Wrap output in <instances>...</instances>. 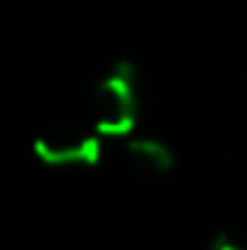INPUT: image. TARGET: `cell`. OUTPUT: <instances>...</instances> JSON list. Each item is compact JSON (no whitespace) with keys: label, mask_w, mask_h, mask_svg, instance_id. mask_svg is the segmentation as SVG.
I'll return each mask as SVG.
<instances>
[{"label":"cell","mask_w":247,"mask_h":250,"mask_svg":"<svg viewBox=\"0 0 247 250\" xmlns=\"http://www.w3.org/2000/svg\"><path fill=\"white\" fill-rule=\"evenodd\" d=\"M140 96H137V76L131 64L111 67L90 90L87 99V123L102 137H131L137 128Z\"/></svg>","instance_id":"obj_1"},{"label":"cell","mask_w":247,"mask_h":250,"mask_svg":"<svg viewBox=\"0 0 247 250\" xmlns=\"http://www.w3.org/2000/svg\"><path fill=\"white\" fill-rule=\"evenodd\" d=\"M102 140L90 123H56L35 137V154L47 166H93L102 157Z\"/></svg>","instance_id":"obj_2"},{"label":"cell","mask_w":247,"mask_h":250,"mask_svg":"<svg viewBox=\"0 0 247 250\" xmlns=\"http://www.w3.org/2000/svg\"><path fill=\"white\" fill-rule=\"evenodd\" d=\"M125 157L137 172L151 175V178L169 175L175 169V151L157 137H134L131 134L125 140Z\"/></svg>","instance_id":"obj_3"},{"label":"cell","mask_w":247,"mask_h":250,"mask_svg":"<svg viewBox=\"0 0 247 250\" xmlns=\"http://www.w3.org/2000/svg\"><path fill=\"white\" fill-rule=\"evenodd\" d=\"M209 250H247L239 239H233V236H227V233H221V236H215L212 239V245Z\"/></svg>","instance_id":"obj_4"}]
</instances>
